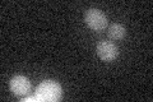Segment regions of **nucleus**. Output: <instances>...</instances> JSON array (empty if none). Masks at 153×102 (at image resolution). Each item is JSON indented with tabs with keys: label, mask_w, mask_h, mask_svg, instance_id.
Masks as SVG:
<instances>
[{
	"label": "nucleus",
	"mask_w": 153,
	"mask_h": 102,
	"mask_svg": "<svg viewBox=\"0 0 153 102\" xmlns=\"http://www.w3.org/2000/svg\"><path fill=\"white\" fill-rule=\"evenodd\" d=\"M61 95H63V91H61L60 84L51 79L41 82L36 89V96L40 101L55 102L61 98Z\"/></svg>",
	"instance_id": "f257e3e1"
},
{
	"label": "nucleus",
	"mask_w": 153,
	"mask_h": 102,
	"mask_svg": "<svg viewBox=\"0 0 153 102\" xmlns=\"http://www.w3.org/2000/svg\"><path fill=\"white\" fill-rule=\"evenodd\" d=\"M84 22L93 31L101 32L107 27V16L97 8H88L84 12Z\"/></svg>",
	"instance_id": "f03ea898"
},
{
	"label": "nucleus",
	"mask_w": 153,
	"mask_h": 102,
	"mask_svg": "<svg viewBox=\"0 0 153 102\" xmlns=\"http://www.w3.org/2000/svg\"><path fill=\"white\" fill-rule=\"evenodd\" d=\"M96 52L98 57L103 61H112L119 56V48L114 42L102 40L96 46Z\"/></svg>",
	"instance_id": "7ed1b4c3"
},
{
	"label": "nucleus",
	"mask_w": 153,
	"mask_h": 102,
	"mask_svg": "<svg viewBox=\"0 0 153 102\" xmlns=\"http://www.w3.org/2000/svg\"><path fill=\"white\" fill-rule=\"evenodd\" d=\"M9 87H10V91L13 92L16 96L18 97H23L27 96L31 91V82L30 79L25 75H16L10 79V83H9Z\"/></svg>",
	"instance_id": "20e7f679"
},
{
	"label": "nucleus",
	"mask_w": 153,
	"mask_h": 102,
	"mask_svg": "<svg viewBox=\"0 0 153 102\" xmlns=\"http://www.w3.org/2000/svg\"><path fill=\"white\" fill-rule=\"evenodd\" d=\"M108 36L114 38V40H121L126 36V30L125 27L120 23H112L108 26V30H107Z\"/></svg>",
	"instance_id": "39448f33"
}]
</instances>
